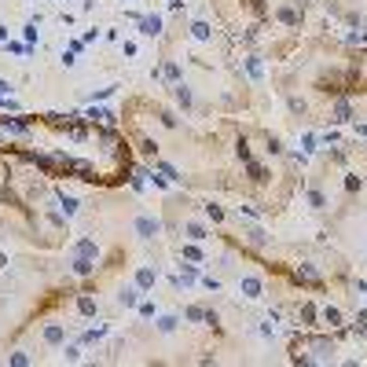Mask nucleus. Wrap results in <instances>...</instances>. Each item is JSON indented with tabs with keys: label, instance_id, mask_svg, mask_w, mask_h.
I'll return each instance as SVG.
<instances>
[{
	"label": "nucleus",
	"instance_id": "obj_18",
	"mask_svg": "<svg viewBox=\"0 0 367 367\" xmlns=\"http://www.w3.org/2000/svg\"><path fill=\"white\" fill-rule=\"evenodd\" d=\"M162 78H165V81H169V85H176V81H180V66L173 63V59H169V63H165V70H162Z\"/></svg>",
	"mask_w": 367,
	"mask_h": 367
},
{
	"label": "nucleus",
	"instance_id": "obj_12",
	"mask_svg": "<svg viewBox=\"0 0 367 367\" xmlns=\"http://www.w3.org/2000/svg\"><path fill=\"white\" fill-rule=\"evenodd\" d=\"M92 268H96L92 257H78V253H74V272H78V275H92Z\"/></svg>",
	"mask_w": 367,
	"mask_h": 367
},
{
	"label": "nucleus",
	"instance_id": "obj_9",
	"mask_svg": "<svg viewBox=\"0 0 367 367\" xmlns=\"http://www.w3.org/2000/svg\"><path fill=\"white\" fill-rule=\"evenodd\" d=\"M183 235H188L191 242H202V239H206L209 232H206V228H202V224H198V221H191V224H183Z\"/></svg>",
	"mask_w": 367,
	"mask_h": 367
},
{
	"label": "nucleus",
	"instance_id": "obj_17",
	"mask_svg": "<svg viewBox=\"0 0 367 367\" xmlns=\"http://www.w3.org/2000/svg\"><path fill=\"white\" fill-rule=\"evenodd\" d=\"M275 15H279V19H283L286 26H298V22H301V15H298L294 8H279V11H275Z\"/></svg>",
	"mask_w": 367,
	"mask_h": 367
},
{
	"label": "nucleus",
	"instance_id": "obj_20",
	"mask_svg": "<svg viewBox=\"0 0 367 367\" xmlns=\"http://www.w3.org/2000/svg\"><path fill=\"white\" fill-rule=\"evenodd\" d=\"M176 323H180L176 316H162V319H158V331H162V334H173V331H176Z\"/></svg>",
	"mask_w": 367,
	"mask_h": 367
},
{
	"label": "nucleus",
	"instance_id": "obj_24",
	"mask_svg": "<svg viewBox=\"0 0 367 367\" xmlns=\"http://www.w3.org/2000/svg\"><path fill=\"white\" fill-rule=\"evenodd\" d=\"M78 309H81V312H85V316H92V312H96V301H92V298H88V294H85V298H81V301H78Z\"/></svg>",
	"mask_w": 367,
	"mask_h": 367
},
{
	"label": "nucleus",
	"instance_id": "obj_2",
	"mask_svg": "<svg viewBox=\"0 0 367 367\" xmlns=\"http://www.w3.org/2000/svg\"><path fill=\"white\" fill-rule=\"evenodd\" d=\"M162 232V221L158 217H151V213H140V217H136V235L140 239H155Z\"/></svg>",
	"mask_w": 367,
	"mask_h": 367
},
{
	"label": "nucleus",
	"instance_id": "obj_6",
	"mask_svg": "<svg viewBox=\"0 0 367 367\" xmlns=\"http://www.w3.org/2000/svg\"><path fill=\"white\" fill-rule=\"evenodd\" d=\"M349 118H353V106H349V99H334L331 121H349Z\"/></svg>",
	"mask_w": 367,
	"mask_h": 367
},
{
	"label": "nucleus",
	"instance_id": "obj_19",
	"mask_svg": "<svg viewBox=\"0 0 367 367\" xmlns=\"http://www.w3.org/2000/svg\"><path fill=\"white\" fill-rule=\"evenodd\" d=\"M59 202H63V213L70 217V213H78V198H70L66 191H59Z\"/></svg>",
	"mask_w": 367,
	"mask_h": 367
},
{
	"label": "nucleus",
	"instance_id": "obj_10",
	"mask_svg": "<svg viewBox=\"0 0 367 367\" xmlns=\"http://www.w3.org/2000/svg\"><path fill=\"white\" fill-rule=\"evenodd\" d=\"M74 253H78V257H92V261H96V253H99V246H96V242H92V239H81V242H78V246H74Z\"/></svg>",
	"mask_w": 367,
	"mask_h": 367
},
{
	"label": "nucleus",
	"instance_id": "obj_5",
	"mask_svg": "<svg viewBox=\"0 0 367 367\" xmlns=\"http://www.w3.org/2000/svg\"><path fill=\"white\" fill-rule=\"evenodd\" d=\"M140 33H143V37H158V33H162V19H158V15L140 19Z\"/></svg>",
	"mask_w": 367,
	"mask_h": 367
},
{
	"label": "nucleus",
	"instance_id": "obj_8",
	"mask_svg": "<svg viewBox=\"0 0 367 367\" xmlns=\"http://www.w3.org/2000/svg\"><path fill=\"white\" fill-rule=\"evenodd\" d=\"M155 279H158V275H155V268H140V272H136V286H140L143 294H147L151 286H155Z\"/></svg>",
	"mask_w": 367,
	"mask_h": 367
},
{
	"label": "nucleus",
	"instance_id": "obj_31",
	"mask_svg": "<svg viewBox=\"0 0 367 367\" xmlns=\"http://www.w3.org/2000/svg\"><path fill=\"white\" fill-rule=\"evenodd\" d=\"M360 136H367V125H360Z\"/></svg>",
	"mask_w": 367,
	"mask_h": 367
},
{
	"label": "nucleus",
	"instance_id": "obj_21",
	"mask_svg": "<svg viewBox=\"0 0 367 367\" xmlns=\"http://www.w3.org/2000/svg\"><path fill=\"white\" fill-rule=\"evenodd\" d=\"M155 169H158V173H162L165 180H180V173L173 169V165H169V162H155Z\"/></svg>",
	"mask_w": 367,
	"mask_h": 367
},
{
	"label": "nucleus",
	"instance_id": "obj_25",
	"mask_svg": "<svg viewBox=\"0 0 367 367\" xmlns=\"http://www.w3.org/2000/svg\"><path fill=\"white\" fill-rule=\"evenodd\" d=\"M180 253L188 257V261H202V250H198V246H183Z\"/></svg>",
	"mask_w": 367,
	"mask_h": 367
},
{
	"label": "nucleus",
	"instance_id": "obj_29",
	"mask_svg": "<svg viewBox=\"0 0 367 367\" xmlns=\"http://www.w3.org/2000/svg\"><path fill=\"white\" fill-rule=\"evenodd\" d=\"M290 111H294V114H305V99L294 96V99H290Z\"/></svg>",
	"mask_w": 367,
	"mask_h": 367
},
{
	"label": "nucleus",
	"instance_id": "obj_30",
	"mask_svg": "<svg viewBox=\"0 0 367 367\" xmlns=\"http://www.w3.org/2000/svg\"><path fill=\"white\" fill-rule=\"evenodd\" d=\"M11 363H15V367H22V363H29V356H26V353H15V356H11Z\"/></svg>",
	"mask_w": 367,
	"mask_h": 367
},
{
	"label": "nucleus",
	"instance_id": "obj_22",
	"mask_svg": "<svg viewBox=\"0 0 367 367\" xmlns=\"http://www.w3.org/2000/svg\"><path fill=\"white\" fill-rule=\"evenodd\" d=\"M323 319H327L331 327H338V323H342V312L334 309V305H327V309H323Z\"/></svg>",
	"mask_w": 367,
	"mask_h": 367
},
{
	"label": "nucleus",
	"instance_id": "obj_1",
	"mask_svg": "<svg viewBox=\"0 0 367 367\" xmlns=\"http://www.w3.org/2000/svg\"><path fill=\"white\" fill-rule=\"evenodd\" d=\"M294 349H309V353L298 356L301 363H319V360H331V356H334V342H331V338H305V342L294 345Z\"/></svg>",
	"mask_w": 367,
	"mask_h": 367
},
{
	"label": "nucleus",
	"instance_id": "obj_3",
	"mask_svg": "<svg viewBox=\"0 0 367 367\" xmlns=\"http://www.w3.org/2000/svg\"><path fill=\"white\" fill-rule=\"evenodd\" d=\"M239 290H242L246 298H261V294H265V283H261V275H242Z\"/></svg>",
	"mask_w": 367,
	"mask_h": 367
},
{
	"label": "nucleus",
	"instance_id": "obj_11",
	"mask_svg": "<svg viewBox=\"0 0 367 367\" xmlns=\"http://www.w3.org/2000/svg\"><path fill=\"white\" fill-rule=\"evenodd\" d=\"M246 242H250V246H257V250H265V246H268V235L261 232V228H250V232H246Z\"/></svg>",
	"mask_w": 367,
	"mask_h": 367
},
{
	"label": "nucleus",
	"instance_id": "obj_15",
	"mask_svg": "<svg viewBox=\"0 0 367 367\" xmlns=\"http://www.w3.org/2000/svg\"><path fill=\"white\" fill-rule=\"evenodd\" d=\"M246 173H250V180H257V183L268 180V169H265V165H257V162H246Z\"/></svg>",
	"mask_w": 367,
	"mask_h": 367
},
{
	"label": "nucleus",
	"instance_id": "obj_7",
	"mask_svg": "<svg viewBox=\"0 0 367 367\" xmlns=\"http://www.w3.org/2000/svg\"><path fill=\"white\" fill-rule=\"evenodd\" d=\"M140 294H143L140 286H125V290H121V294H118V301L125 305V309H132V305H140Z\"/></svg>",
	"mask_w": 367,
	"mask_h": 367
},
{
	"label": "nucleus",
	"instance_id": "obj_16",
	"mask_svg": "<svg viewBox=\"0 0 367 367\" xmlns=\"http://www.w3.org/2000/svg\"><path fill=\"white\" fill-rule=\"evenodd\" d=\"M246 70H250V78H253V81H261V78H265V66H261V59H257V55H250V59H246Z\"/></svg>",
	"mask_w": 367,
	"mask_h": 367
},
{
	"label": "nucleus",
	"instance_id": "obj_4",
	"mask_svg": "<svg viewBox=\"0 0 367 367\" xmlns=\"http://www.w3.org/2000/svg\"><path fill=\"white\" fill-rule=\"evenodd\" d=\"M63 338H66V327L63 323H48V327H44V342H48V345H63Z\"/></svg>",
	"mask_w": 367,
	"mask_h": 367
},
{
	"label": "nucleus",
	"instance_id": "obj_14",
	"mask_svg": "<svg viewBox=\"0 0 367 367\" xmlns=\"http://www.w3.org/2000/svg\"><path fill=\"white\" fill-rule=\"evenodd\" d=\"M173 96H176V103H180V106H191V88L183 85V81H176V85H173Z\"/></svg>",
	"mask_w": 367,
	"mask_h": 367
},
{
	"label": "nucleus",
	"instance_id": "obj_23",
	"mask_svg": "<svg viewBox=\"0 0 367 367\" xmlns=\"http://www.w3.org/2000/svg\"><path fill=\"white\" fill-rule=\"evenodd\" d=\"M309 202H312V209H323V206H327V198H323V191H316V188H312V191H309Z\"/></svg>",
	"mask_w": 367,
	"mask_h": 367
},
{
	"label": "nucleus",
	"instance_id": "obj_13",
	"mask_svg": "<svg viewBox=\"0 0 367 367\" xmlns=\"http://www.w3.org/2000/svg\"><path fill=\"white\" fill-rule=\"evenodd\" d=\"M191 37H195V41H213L209 22H191Z\"/></svg>",
	"mask_w": 367,
	"mask_h": 367
},
{
	"label": "nucleus",
	"instance_id": "obj_26",
	"mask_svg": "<svg viewBox=\"0 0 367 367\" xmlns=\"http://www.w3.org/2000/svg\"><path fill=\"white\" fill-rule=\"evenodd\" d=\"M188 319H195V323H198V319H206V309H198V305H191V309H188Z\"/></svg>",
	"mask_w": 367,
	"mask_h": 367
},
{
	"label": "nucleus",
	"instance_id": "obj_27",
	"mask_svg": "<svg viewBox=\"0 0 367 367\" xmlns=\"http://www.w3.org/2000/svg\"><path fill=\"white\" fill-rule=\"evenodd\" d=\"M206 213H209V217H213V221H224V209H221V206H213V202L206 206Z\"/></svg>",
	"mask_w": 367,
	"mask_h": 367
},
{
	"label": "nucleus",
	"instance_id": "obj_28",
	"mask_svg": "<svg viewBox=\"0 0 367 367\" xmlns=\"http://www.w3.org/2000/svg\"><path fill=\"white\" fill-rule=\"evenodd\" d=\"M301 319H305V323H312V319H316V309H312V305H305V309H301Z\"/></svg>",
	"mask_w": 367,
	"mask_h": 367
}]
</instances>
